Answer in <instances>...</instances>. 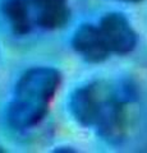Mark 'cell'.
<instances>
[{"instance_id":"obj_1","label":"cell","mask_w":147,"mask_h":153,"mask_svg":"<svg viewBox=\"0 0 147 153\" xmlns=\"http://www.w3.org/2000/svg\"><path fill=\"white\" fill-rule=\"evenodd\" d=\"M61 75L56 69L37 66L28 69L14 88V100L35 105H49L59 88Z\"/></svg>"},{"instance_id":"obj_2","label":"cell","mask_w":147,"mask_h":153,"mask_svg":"<svg viewBox=\"0 0 147 153\" xmlns=\"http://www.w3.org/2000/svg\"><path fill=\"white\" fill-rule=\"evenodd\" d=\"M101 36L110 52L119 55L129 54L137 45V35L129 21L122 13L105 14L98 26Z\"/></svg>"},{"instance_id":"obj_3","label":"cell","mask_w":147,"mask_h":153,"mask_svg":"<svg viewBox=\"0 0 147 153\" xmlns=\"http://www.w3.org/2000/svg\"><path fill=\"white\" fill-rule=\"evenodd\" d=\"M124 103L114 98L110 91L105 93L98 111L95 126L97 134L109 143H120L125 137V112Z\"/></svg>"},{"instance_id":"obj_4","label":"cell","mask_w":147,"mask_h":153,"mask_svg":"<svg viewBox=\"0 0 147 153\" xmlns=\"http://www.w3.org/2000/svg\"><path fill=\"white\" fill-rule=\"evenodd\" d=\"M105 93L97 84H87L73 91L69 97V111L83 126H95Z\"/></svg>"},{"instance_id":"obj_5","label":"cell","mask_w":147,"mask_h":153,"mask_svg":"<svg viewBox=\"0 0 147 153\" xmlns=\"http://www.w3.org/2000/svg\"><path fill=\"white\" fill-rule=\"evenodd\" d=\"M72 46L74 51L88 63H101L110 55L98 27L90 23L82 25L75 30L72 38Z\"/></svg>"},{"instance_id":"obj_6","label":"cell","mask_w":147,"mask_h":153,"mask_svg":"<svg viewBox=\"0 0 147 153\" xmlns=\"http://www.w3.org/2000/svg\"><path fill=\"white\" fill-rule=\"evenodd\" d=\"M49 105L27 103L12 100L7 110V121L16 130H25L37 125L46 116Z\"/></svg>"},{"instance_id":"obj_7","label":"cell","mask_w":147,"mask_h":153,"mask_svg":"<svg viewBox=\"0 0 147 153\" xmlns=\"http://www.w3.org/2000/svg\"><path fill=\"white\" fill-rule=\"evenodd\" d=\"M1 12L17 36H26L32 28L30 0H4Z\"/></svg>"},{"instance_id":"obj_8","label":"cell","mask_w":147,"mask_h":153,"mask_svg":"<svg viewBox=\"0 0 147 153\" xmlns=\"http://www.w3.org/2000/svg\"><path fill=\"white\" fill-rule=\"evenodd\" d=\"M70 18V10L67 5L42 10L36 13L35 21L37 26H40L44 30H56L65 26Z\"/></svg>"},{"instance_id":"obj_9","label":"cell","mask_w":147,"mask_h":153,"mask_svg":"<svg viewBox=\"0 0 147 153\" xmlns=\"http://www.w3.org/2000/svg\"><path fill=\"white\" fill-rule=\"evenodd\" d=\"M30 3L36 9V12L49 10V9L67 5V0H30Z\"/></svg>"},{"instance_id":"obj_10","label":"cell","mask_w":147,"mask_h":153,"mask_svg":"<svg viewBox=\"0 0 147 153\" xmlns=\"http://www.w3.org/2000/svg\"><path fill=\"white\" fill-rule=\"evenodd\" d=\"M55 153H61V152H65V153H72L74 152V149H72V148H69V147H60V148H56V149L54 151Z\"/></svg>"},{"instance_id":"obj_11","label":"cell","mask_w":147,"mask_h":153,"mask_svg":"<svg viewBox=\"0 0 147 153\" xmlns=\"http://www.w3.org/2000/svg\"><path fill=\"white\" fill-rule=\"evenodd\" d=\"M119 1H127V3H138V1H142V0H119Z\"/></svg>"},{"instance_id":"obj_12","label":"cell","mask_w":147,"mask_h":153,"mask_svg":"<svg viewBox=\"0 0 147 153\" xmlns=\"http://www.w3.org/2000/svg\"><path fill=\"white\" fill-rule=\"evenodd\" d=\"M0 152H4V149H3V148H1V147H0Z\"/></svg>"}]
</instances>
